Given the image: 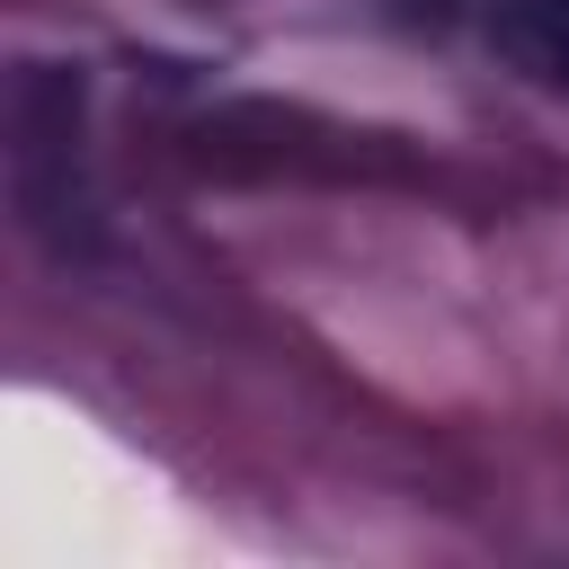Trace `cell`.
<instances>
[{"label":"cell","mask_w":569,"mask_h":569,"mask_svg":"<svg viewBox=\"0 0 569 569\" xmlns=\"http://www.w3.org/2000/svg\"><path fill=\"white\" fill-rule=\"evenodd\" d=\"M489 36H498V53L516 71H533L542 89L569 98V0H498Z\"/></svg>","instance_id":"cell-1"}]
</instances>
